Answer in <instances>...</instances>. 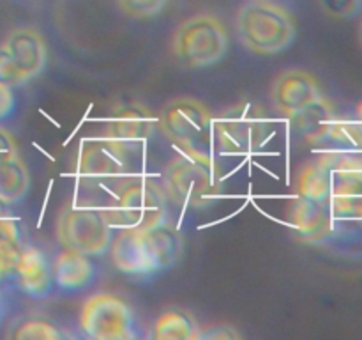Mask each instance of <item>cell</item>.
Listing matches in <instances>:
<instances>
[{
	"instance_id": "obj_31",
	"label": "cell",
	"mask_w": 362,
	"mask_h": 340,
	"mask_svg": "<svg viewBox=\"0 0 362 340\" xmlns=\"http://www.w3.org/2000/svg\"><path fill=\"white\" fill-rule=\"evenodd\" d=\"M200 339H214V340H233L240 339V333L233 329L232 326H216L209 332H202Z\"/></svg>"
},
{
	"instance_id": "obj_18",
	"label": "cell",
	"mask_w": 362,
	"mask_h": 340,
	"mask_svg": "<svg viewBox=\"0 0 362 340\" xmlns=\"http://www.w3.org/2000/svg\"><path fill=\"white\" fill-rule=\"evenodd\" d=\"M144 236L158 271L172 268L182 255V237L175 227L170 225L168 220L144 230Z\"/></svg>"
},
{
	"instance_id": "obj_35",
	"label": "cell",
	"mask_w": 362,
	"mask_h": 340,
	"mask_svg": "<svg viewBox=\"0 0 362 340\" xmlns=\"http://www.w3.org/2000/svg\"><path fill=\"white\" fill-rule=\"evenodd\" d=\"M0 315H2V300H0Z\"/></svg>"
},
{
	"instance_id": "obj_25",
	"label": "cell",
	"mask_w": 362,
	"mask_h": 340,
	"mask_svg": "<svg viewBox=\"0 0 362 340\" xmlns=\"http://www.w3.org/2000/svg\"><path fill=\"white\" fill-rule=\"evenodd\" d=\"M331 197H350L362 195V170H331Z\"/></svg>"
},
{
	"instance_id": "obj_14",
	"label": "cell",
	"mask_w": 362,
	"mask_h": 340,
	"mask_svg": "<svg viewBox=\"0 0 362 340\" xmlns=\"http://www.w3.org/2000/svg\"><path fill=\"white\" fill-rule=\"evenodd\" d=\"M2 46L28 78L42 73L46 66V42L41 32L32 27L14 28Z\"/></svg>"
},
{
	"instance_id": "obj_3",
	"label": "cell",
	"mask_w": 362,
	"mask_h": 340,
	"mask_svg": "<svg viewBox=\"0 0 362 340\" xmlns=\"http://www.w3.org/2000/svg\"><path fill=\"white\" fill-rule=\"evenodd\" d=\"M237 35L244 48L260 55H274L296 39V21L290 11L269 0H251L237 13Z\"/></svg>"
},
{
	"instance_id": "obj_26",
	"label": "cell",
	"mask_w": 362,
	"mask_h": 340,
	"mask_svg": "<svg viewBox=\"0 0 362 340\" xmlns=\"http://www.w3.org/2000/svg\"><path fill=\"white\" fill-rule=\"evenodd\" d=\"M168 0H117L120 9L129 18L136 20H147V18L158 16L166 6Z\"/></svg>"
},
{
	"instance_id": "obj_34",
	"label": "cell",
	"mask_w": 362,
	"mask_h": 340,
	"mask_svg": "<svg viewBox=\"0 0 362 340\" xmlns=\"http://www.w3.org/2000/svg\"><path fill=\"white\" fill-rule=\"evenodd\" d=\"M359 41H361V45H362V21H361V25H359Z\"/></svg>"
},
{
	"instance_id": "obj_30",
	"label": "cell",
	"mask_w": 362,
	"mask_h": 340,
	"mask_svg": "<svg viewBox=\"0 0 362 340\" xmlns=\"http://www.w3.org/2000/svg\"><path fill=\"white\" fill-rule=\"evenodd\" d=\"M14 156H18L16 142H14L13 135L9 131L0 128V163L14 158Z\"/></svg>"
},
{
	"instance_id": "obj_5",
	"label": "cell",
	"mask_w": 362,
	"mask_h": 340,
	"mask_svg": "<svg viewBox=\"0 0 362 340\" xmlns=\"http://www.w3.org/2000/svg\"><path fill=\"white\" fill-rule=\"evenodd\" d=\"M228 50V32L214 14L200 13L177 27L172 38V52L186 67H209L219 62Z\"/></svg>"
},
{
	"instance_id": "obj_12",
	"label": "cell",
	"mask_w": 362,
	"mask_h": 340,
	"mask_svg": "<svg viewBox=\"0 0 362 340\" xmlns=\"http://www.w3.org/2000/svg\"><path fill=\"white\" fill-rule=\"evenodd\" d=\"M156 119L151 108L140 101L126 103L113 110L105 123V137L120 142H140L154 133Z\"/></svg>"
},
{
	"instance_id": "obj_29",
	"label": "cell",
	"mask_w": 362,
	"mask_h": 340,
	"mask_svg": "<svg viewBox=\"0 0 362 340\" xmlns=\"http://www.w3.org/2000/svg\"><path fill=\"white\" fill-rule=\"evenodd\" d=\"M16 108V98H14L13 87L0 84V123L9 119Z\"/></svg>"
},
{
	"instance_id": "obj_2",
	"label": "cell",
	"mask_w": 362,
	"mask_h": 340,
	"mask_svg": "<svg viewBox=\"0 0 362 340\" xmlns=\"http://www.w3.org/2000/svg\"><path fill=\"white\" fill-rule=\"evenodd\" d=\"M163 188L179 208L202 209L221 197L223 179L207 152L180 151L166 165Z\"/></svg>"
},
{
	"instance_id": "obj_11",
	"label": "cell",
	"mask_w": 362,
	"mask_h": 340,
	"mask_svg": "<svg viewBox=\"0 0 362 340\" xmlns=\"http://www.w3.org/2000/svg\"><path fill=\"white\" fill-rule=\"evenodd\" d=\"M112 261L119 271L131 276H152L159 273L145 241L144 230L120 229L112 241Z\"/></svg>"
},
{
	"instance_id": "obj_9",
	"label": "cell",
	"mask_w": 362,
	"mask_h": 340,
	"mask_svg": "<svg viewBox=\"0 0 362 340\" xmlns=\"http://www.w3.org/2000/svg\"><path fill=\"white\" fill-rule=\"evenodd\" d=\"M131 166V151L126 142L103 137L88 140L81 149L80 172L94 179H110L126 174Z\"/></svg>"
},
{
	"instance_id": "obj_19",
	"label": "cell",
	"mask_w": 362,
	"mask_h": 340,
	"mask_svg": "<svg viewBox=\"0 0 362 340\" xmlns=\"http://www.w3.org/2000/svg\"><path fill=\"white\" fill-rule=\"evenodd\" d=\"M152 335L156 340H198L202 332L189 312L170 308L156 319Z\"/></svg>"
},
{
	"instance_id": "obj_4",
	"label": "cell",
	"mask_w": 362,
	"mask_h": 340,
	"mask_svg": "<svg viewBox=\"0 0 362 340\" xmlns=\"http://www.w3.org/2000/svg\"><path fill=\"white\" fill-rule=\"evenodd\" d=\"M216 149L223 154L255 152L271 137V119L262 105L243 99L212 119Z\"/></svg>"
},
{
	"instance_id": "obj_15",
	"label": "cell",
	"mask_w": 362,
	"mask_h": 340,
	"mask_svg": "<svg viewBox=\"0 0 362 340\" xmlns=\"http://www.w3.org/2000/svg\"><path fill=\"white\" fill-rule=\"evenodd\" d=\"M290 223L308 241H324L334 227L329 198L315 200L299 195L290 209Z\"/></svg>"
},
{
	"instance_id": "obj_8",
	"label": "cell",
	"mask_w": 362,
	"mask_h": 340,
	"mask_svg": "<svg viewBox=\"0 0 362 340\" xmlns=\"http://www.w3.org/2000/svg\"><path fill=\"white\" fill-rule=\"evenodd\" d=\"M80 326L95 340L134 339V315L120 298L108 293H98L87 298L81 307Z\"/></svg>"
},
{
	"instance_id": "obj_28",
	"label": "cell",
	"mask_w": 362,
	"mask_h": 340,
	"mask_svg": "<svg viewBox=\"0 0 362 340\" xmlns=\"http://www.w3.org/2000/svg\"><path fill=\"white\" fill-rule=\"evenodd\" d=\"M322 11L336 20H350L357 16L362 7V0H318Z\"/></svg>"
},
{
	"instance_id": "obj_27",
	"label": "cell",
	"mask_w": 362,
	"mask_h": 340,
	"mask_svg": "<svg viewBox=\"0 0 362 340\" xmlns=\"http://www.w3.org/2000/svg\"><path fill=\"white\" fill-rule=\"evenodd\" d=\"M28 80L30 78L16 66L7 50L0 46V84H6L9 87H20V85L27 84Z\"/></svg>"
},
{
	"instance_id": "obj_20",
	"label": "cell",
	"mask_w": 362,
	"mask_h": 340,
	"mask_svg": "<svg viewBox=\"0 0 362 340\" xmlns=\"http://www.w3.org/2000/svg\"><path fill=\"white\" fill-rule=\"evenodd\" d=\"M30 188V174L20 156L0 163V200L11 205L20 204Z\"/></svg>"
},
{
	"instance_id": "obj_24",
	"label": "cell",
	"mask_w": 362,
	"mask_h": 340,
	"mask_svg": "<svg viewBox=\"0 0 362 340\" xmlns=\"http://www.w3.org/2000/svg\"><path fill=\"white\" fill-rule=\"evenodd\" d=\"M329 205L334 222H362V195L331 197Z\"/></svg>"
},
{
	"instance_id": "obj_16",
	"label": "cell",
	"mask_w": 362,
	"mask_h": 340,
	"mask_svg": "<svg viewBox=\"0 0 362 340\" xmlns=\"http://www.w3.org/2000/svg\"><path fill=\"white\" fill-rule=\"evenodd\" d=\"M53 282L67 293H80L94 283L95 266L88 255L66 248L53 261Z\"/></svg>"
},
{
	"instance_id": "obj_13",
	"label": "cell",
	"mask_w": 362,
	"mask_h": 340,
	"mask_svg": "<svg viewBox=\"0 0 362 340\" xmlns=\"http://www.w3.org/2000/svg\"><path fill=\"white\" fill-rule=\"evenodd\" d=\"M13 278L21 293L34 300H45L53 290L52 264L39 248L23 246Z\"/></svg>"
},
{
	"instance_id": "obj_1",
	"label": "cell",
	"mask_w": 362,
	"mask_h": 340,
	"mask_svg": "<svg viewBox=\"0 0 362 340\" xmlns=\"http://www.w3.org/2000/svg\"><path fill=\"white\" fill-rule=\"evenodd\" d=\"M99 211L110 227L147 230L168 220V197L158 181L133 177L119 184Z\"/></svg>"
},
{
	"instance_id": "obj_6",
	"label": "cell",
	"mask_w": 362,
	"mask_h": 340,
	"mask_svg": "<svg viewBox=\"0 0 362 340\" xmlns=\"http://www.w3.org/2000/svg\"><path fill=\"white\" fill-rule=\"evenodd\" d=\"M158 128L180 151L205 152V144L211 138L212 113L200 99L182 96L163 106Z\"/></svg>"
},
{
	"instance_id": "obj_33",
	"label": "cell",
	"mask_w": 362,
	"mask_h": 340,
	"mask_svg": "<svg viewBox=\"0 0 362 340\" xmlns=\"http://www.w3.org/2000/svg\"><path fill=\"white\" fill-rule=\"evenodd\" d=\"M356 113H357V120H361V123H362V103H359V105H357Z\"/></svg>"
},
{
	"instance_id": "obj_23",
	"label": "cell",
	"mask_w": 362,
	"mask_h": 340,
	"mask_svg": "<svg viewBox=\"0 0 362 340\" xmlns=\"http://www.w3.org/2000/svg\"><path fill=\"white\" fill-rule=\"evenodd\" d=\"M7 336L16 340H59L62 339V333L46 319L23 317L11 326Z\"/></svg>"
},
{
	"instance_id": "obj_22",
	"label": "cell",
	"mask_w": 362,
	"mask_h": 340,
	"mask_svg": "<svg viewBox=\"0 0 362 340\" xmlns=\"http://www.w3.org/2000/svg\"><path fill=\"white\" fill-rule=\"evenodd\" d=\"M332 191V174L327 165L315 159L297 174V195L315 200H327Z\"/></svg>"
},
{
	"instance_id": "obj_21",
	"label": "cell",
	"mask_w": 362,
	"mask_h": 340,
	"mask_svg": "<svg viewBox=\"0 0 362 340\" xmlns=\"http://www.w3.org/2000/svg\"><path fill=\"white\" fill-rule=\"evenodd\" d=\"M23 243L16 220L11 215L0 216V282L14 276Z\"/></svg>"
},
{
	"instance_id": "obj_32",
	"label": "cell",
	"mask_w": 362,
	"mask_h": 340,
	"mask_svg": "<svg viewBox=\"0 0 362 340\" xmlns=\"http://www.w3.org/2000/svg\"><path fill=\"white\" fill-rule=\"evenodd\" d=\"M4 215H11V209H9V205L4 204V202L0 200V216H4Z\"/></svg>"
},
{
	"instance_id": "obj_7",
	"label": "cell",
	"mask_w": 362,
	"mask_h": 340,
	"mask_svg": "<svg viewBox=\"0 0 362 340\" xmlns=\"http://www.w3.org/2000/svg\"><path fill=\"white\" fill-rule=\"evenodd\" d=\"M57 239L64 248L88 257L105 255L112 244V227L94 208H67L57 220Z\"/></svg>"
},
{
	"instance_id": "obj_10",
	"label": "cell",
	"mask_w": 362,
	"mask_h": 340,
	"mask_svg": "<svg viewBox=\"0 0 362 340\" xmlns=\"http://www.w3.org/2000/svg\"><path fill=\"white\" fill-rule=\"evenodd\" d=\"M320 84L304 69H286L274 78L271 85V101L279 113L293 117L322 98Z\"/></svg>"
},
{
	"instance_id": "obj_17",
	"label": "cell",
	"mask_w": 362,
	"mask_h": 340,
	"mask_svg": "<svg viewBox=\"0 0 362 340\" xmlns=\"http://www.w3.org/2000/svg\"><path fill=\"white\" fill-rule=\"evenodd\" d=\"M290 119H292L296 131L303 135L304 140L320 142L327 138L329 130H331L338 117H336L334 106L331 105V101L322 96L320 99H317L310 106L297 112Z\"/></svg>"
}]
</instances>
